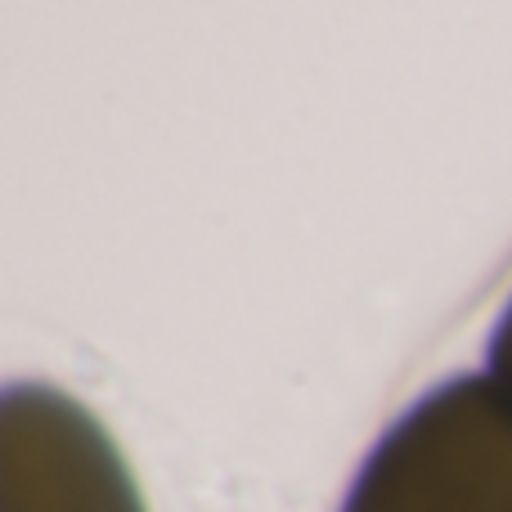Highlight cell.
<instances>
[{"label": "cell", "mask_w": 512, "mask_h": 512, "mask_svg": "<svg viewBox=\"0 0 512 512\" xmlns=\"http://www.w3.org/2000/svg\"><path fill=\"white\" fill-rule=\"evenodd\" d=\"M342 512H512V391L454 378L373 445Z\"/></svg>", "instance_id": "1"}, {"label": "cell", "mask_w": 512, "mask_h": 512, "mask_svg": "<svg viewBox=\"0 0 512 512\" xmlns=\"http://www.w3.org/2000/svg\"><path fill=\"white\" fill-rule=\"evenodd\" d=\"M0 512H149L117 441L45 382L0 396Z\"/></svg>", "instance_id": "2"}, {"label": "cell", "mask_w": 512, "mask_h": 512, "mask_svg": "<svg viewBox=\"0 0 512 512\" xmlns=\"http://www.w3.org/2000/svg\"><path fill=\"white\" fill-rule=\"evenodd\" d=\"M490 378L512 391V301L504 315H499L495 333H490Z\"/></svg>", "instance_id": "3"}]
</instances>
